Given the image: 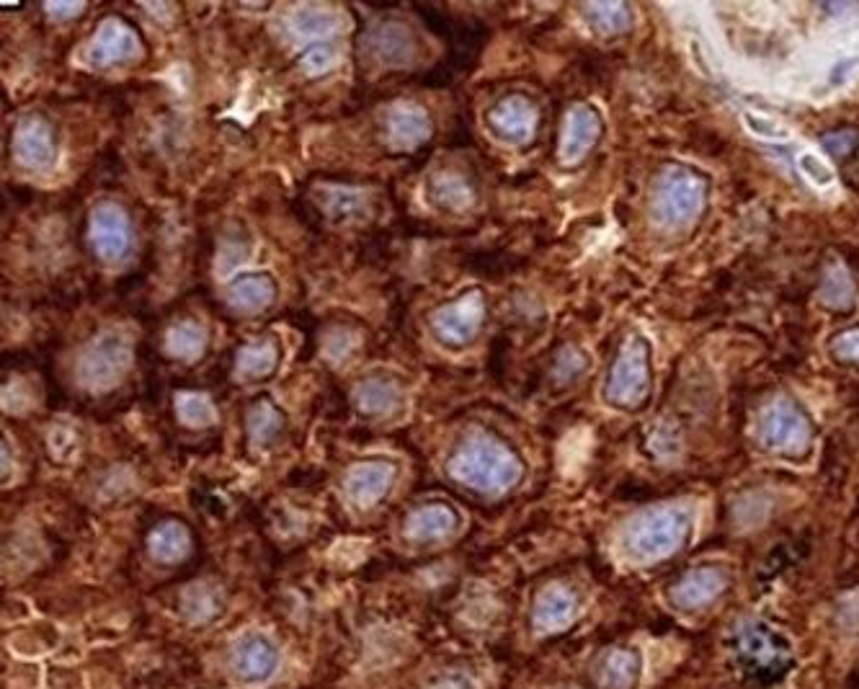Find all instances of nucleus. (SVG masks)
<instances>
[{
    "instance_id": "nucleus-37",
    "label": "nucleus",
    "mask_w": 859,
    "mask_h": 689,
    "mask_svg": "<svg viewBox=\"0 0 859 689\" xmlns=\"http://www.w3.org/2000/svg\"><path fill=\"white\" fill-rule=\"evenodd\" d=\"M800 168H803L815 183H828L834 179L832 168L823 166L819 158H813V155H803V158H800Z\"/></svg>"
},
{
    "instance_id": "nucleus-7",
    "label": "nucleus",
    "mask_w": 859,
    "mask_h": 689,
    "mask_svg": "<svg viewBox=\"0 0 859 689\" xmlns=\"http://www.w3.org/2000/svg\"><path fill=\"white\" fill-rule=\"evenodd\" d=\"M482 316H486L482 297L478 293H470L460 297V300L444 305L442 310H437L434 318H431V325H434L437 336L442 338L444 344L463 346L478 333Z\"/></svg>"
},
{
    "instance_id": "nucleus-38",
    "label": "nucleus",
    "mask_w": 859,
    "mask_h": 689,
    "mask_svg": "<svg viewBox=\"0 0 859 689\" xmlns=\"http://www.w3.org/2000/svg\"><path fill=\"white\" fill-rule=\"evenodd\" d=\"M431 689H478L475 687V681L470 677H465V674H446V677L437 679Z\"/></svg>"
},
{
    "instance_id": "nucleus-21",
    "label": "nucleus",
    "mask_w": 859,
    "mask_h": 689,
    "mask_svg": "<svg viewBox=\"0 0 859 689\" xmlns=\"http://www.w3.org/2000/svg\"><path fill=\"white\" fill-rule=\"evenodd\" d=\"M401 388L393 380L372 378L361 382L357 390V406L367 416H385L401 406Z\"/></svg>"
},
{
    "instance_id": "nucleus-6",
    "label": "nucleus",
    "mask_w": 859,
    "mask_h": 689,
    "mask_svg": "<svg viewBox=\"0 0 859 689\" xmlns=\"http://www.w3.org/2000/svg\"><path fill=\"white\" fill-rule=\"evenodd\" d=\"M127 365H130V344L124 333L106 331L77 359V380L91 390H106L124 378Z\"/></svg>"
},
{
    "instance_id": "nucleus-33",
    "label": "nucleus",
    "mask_w": 859,
    "mask_h": 689,
    "mask_svg": "<svg viewBox=\"0 0 859 689\" xmlns=\"http://www.w3.org/2000/svg\"><path fill=\"white\" fill-rule=\"evenodd\" d=\"M586 365H588V361H586V357L578 349H565L558 357V361H556V378H558V382L576 380L578 375L586 369Z\"/></svg>"
},
{
    "instance_id": "nucleus-26",
    "label": "nucleus",
    "mask_w": 859,
    "mask_h": 689,
    "mask_svg": "<svg viewBox=\"0 0 859 689\" xmlns=\"http://www.w3.org/2000/svg\"><path fill=\"white\" fill-rule=\"evenodd\" d=\"M166 346L176 359L191 361L204 352V346H207V333H204L202 325L194 323V321L176 323L174 329L168 331Z\"/></svg>"
},
{
    "instance_id": "nucleus-32",
    "label": "nucleus",
    "mask_w": 859,
    "mask_h": 689,
    "mask_svg": "<svg viewBox=\"0 0 859 689\" xmlns=\"http://www.w3.org/2000/svg\"><path fill=\"white\" fill-rule=\"evenodd\" d=\"M821 145L823 151L828 155H834L836 161H847L851 153H857L859 147V132L857 130H836V132H828L821 138Z\"/></svg>"
},
{
    "instance_id": "nucleus-22",
    "label": "nucleus",
    "mask_w": 859,
    "mask_h": 689,
    "mask_svg": "<svg viewBox=\"0 0 859 689\" xmlns=\"http://www.w3.org/2000/svg\"><path fill=\"white\" fill-rule=\"evenodd\" d=\"M429 197L442 210H467L473 204V189L457 174H437L429 183Z\"/></svg>"
},
{
    "instance_id": "nucleus-16",
    "label": "nucleus",
    "mask_w": 859,
    "mask_h": 689,
    "mask_svg": "<svg viewBox=\"0 0 859 689\" xmlns=\"http://www.w3.org/2000/svg\"><path fill=\"white\" fill-rule=\"evenodd\" d=\"M387 140L397 147H410L423 142L431 134V119L421 106L401 104L395 109L387 111L385 119Z\"/></svg>"
},
{
    "instance_id": "nucleus-13",
    "label": "nucleus",
    "mask_w": 859,
    "mask_h": 689,
    "mask_svg": "<svg viewBox=\"0 0 859 689\" xmlns=\"http://www.w3.org/2000/svg\"><path fill=\"white\" fill-rule=\"evenodd\" d=\"M13 153L24 168H47L55 161V138L41 119L28 117L13 134Z\"/></svg>"
},
{
    "instance_id": "nucleus-3",
    "label": "nucleus",
    "mask_w": 859,
    "mask_h": 689,
    "mask_svg": "<svg viewBox=\"0 0 859 689\" xmlns=\"http://www.w3.org/2000/svg\"><path fill=\"white\" fill-rule=\"evenodd\" d=\"M651 390V346L641 336H630L617 352L609 369L607 401L620 408L643 406Z\"/></svg>"
},
{
    "instance_id": "nucleus-23",
    "label": "nucleus",
    "mask_w": 859,
    "mask_h": 689,
    "mask_svg": "<svg viewBox=\"0 0 859 689\" xmlns=\"http://www.w3.org/2000/svg\"><path fill=\"white\" fill-rule=\"evenodd\" d=\"M821 302L834 310H849L857 300V287L842 264H832L821 280Z\"/></svg>"
},
{
    "instance_id": "nucleus-11",
    "label": "nucleus",
    "mask_w": 859,
    "mask_h": 689,
    "mask_svg": "<svg viewBox=\"0 0 859 689\" xmlns=\"http://www.w3.org/2000/svg\"><path fill=\"white\" fill-rule=\"evenodd\" d=\"M601 134V119L592 106L576 104L565 114L563 134H560V161L578 163L592 151Z\"/></svg>"
},
{
    "instance_id": "nucleus-4",
    "label": "nucleus",
    "mask_w": 859,
    "mask_h": 689,
    "mask_svg": "<svg viewBox=\"0 0 859 689\" xmlns=\"http://www.w3.org/2000/svg\"><path fill=\"white\" fill-rule=\"evenodd\" d=\"M759 439L769 452L800 458L811 450L813 426L790 397H775L759 414Z\"/></svg>"
},
{
    "instance_id": "nucleus-14",
    "label": "nucleus",
    "mask_w": 859,
    "mask_h": 689,
    "mask_svg": "<svg viewBox=\"0 0 859 689\" xmlns=\"http://www.w3.org/2000/svg\"><path fill=\"white\" fill-rule=\"evenodd\" d=\"M488 122H491L493 132L499 134V138L522 142V140H529L532 132H535L537 109L529 98L511 96L488 114Z\"/></svg>"
},
{
    "instance_id": "nucleus-12",
    "label": "nucleus",
    "mask_w": 859,
    "mask_h": 689,
    "mask_svg": "<svg viewBox=\"0 0 859 689\" xmlns=\"http://www.w3.org/2000/svg\"><path fill=\"white\" fill-rule=\"evenodd\" d=\"M395 478V467L385 460H369L354 467L346 478V496L357 509L374 507L390 491Z\"/></svg>"
},
{
    "instance_id": "nucleus-30",
    "label": "nucleus",
    "mask_w": 859,
    "mask_h": 689,
    "mask_svg": "<svg viewBox=\"0 0 859 689\" xmlns=\"http://www.w3.org/2000/svg\"><path fill=\"white\" fill-rule=\"evenodd\" d=\"M279 411L269 406V403H259V408H253L251 416H248V435H251L255 444L272 442V439L279 435Z\"/></svg>"
},
{
    "instance_id": "nucleus-29",
    "label": "nucleus",
    "mask_w": 859,
    "mask_h": 689,
    "mask_svg": "<svg viewBox=\"0 0 859 689\" xmlns=\"http://www.w3.org/2000/svg\"><path fill=\"white\" fill-rule=\"evenodd\" d=\"M584 11L592 24L607 34L624 32L630 26V9L624 3H588Z\"/></svg>"
},
{
    "instance_id": "nucleus-28",
    "label": "nucleus",
    "mask_w": 859,
    "mask_h": 689,
    "mask_svg": "<svg viewBox=\"0 0 859 689\" xmlns=\"http://www.w3.org/2000/svg\"><path fill=\"white\" fill-rule=\"evenodd\" d=\"M181 605L183 615H187L191 622H207L219 613V594L207 584H199L183 594Z\"/></svg>"
},
{
    "instance_id": "nucleus-10",
    "label": "nucleus",
    "mask_w": 859,
    "mask_h": 689,
    "mask_svg": "<svg viewBox=\"0 0 859 689\" xmlns=\"http://www.w3.org/2000/svg\"><path fill=\"white\" fill-rule=\"evenodd\" d=\"M140 52V41L138 34L132 32L124 21L119 19H106L98 32L94 34L88 47V60L98 68L106 66H117V62L132 60Z\"/></svg>"
},
{
    "instance_id": "nucleus-35",
    "label": "nucleus",
    "mask_w": 859,
    "mask_h": 689,
    "mask_svg": "<svg viewBox=\"0 0 859 689\" xmlns=\"http://www.w3.org/2000/svg\"><path fill=\"white\" fill-rule=\"evenodd\" d=\"M336 60H338L336 47H323V49H312V52L302 60V66L308 73H325V70L336 66Z\"/></svg>"
},
{
    "instance_id": "nucleus-17",
    "label": "nucleus",
    "mask_w": 859,
    "mask_h": 689,
    "mask_svg": "<svg viewBox=\"0 0 859 689\" xmlns=\"http://www.w3.org/2000/svg\"><path fill=\"white\" fill-rule=\"evenodd\" d=\"M369 55L380 66H406L414 57V37L397 24L378 26L367 39Z\"/></svg>"
},
{
    "instance_id": "nucleus-5",
    "label": "nucleus",
    "mask_w": 859,
    "mask_h": 689,
    "mask_svg": "<svg viewBox=\"0 0 859 689\" xmlns=\"http://www.w3.org/2000/svg\"><path fill=\"white\" fill-rule=\"evenodd\" d=\"M690 532V514L681 509H658L641 516L628 530V550L643 560L669 556L684 543Z\"/></svg>"
},
{
    "instance_id": "nucleus-25",
    "label": "nucleus",
    "mask_w": 859,
    "mask_h": 689,
    "mask_svg": "<svg viewBox=\"0 0 859 689\" xmlns=\"http://www.w3.org/2000/svg\"><path fill=\"white\" fill-rule=\"evenodd\" d=\"M276 361H279V349L274 341H259V344L246 346L238 357V375L246 380L266 378L269 372H274Z\"/></svg>"
},
{
    "instance_id": "nucleus-15",
    "label": "nucleus",
    "mask_w": 859,
    "mask_h": 689,
    "mask_svg": "<svg viewBox=\"0 0 859 689\" xmlns=\"http://www.w3.org/2000/svg\"><path fill=\"white\" fill-rule=\"evenodd\" d=\"M344 28V16L329 5H297L287 16V32L295 39H329Z\"/></svg>"
},
{
    "instance_id": "nucleus-18",
    "label": "nucleus",
    "mask_w": 859,
    "mask_h": 689,
    "mask_svg": "<svg viewBox=\"0 0 859 689\" xmlns=\"http://www.w3.org/2000/svg\"><path fill=\"white\" fill-rule=\"evenodd\" d=\"M457 530V514L444 503H429L418 509L406 522V537L414 543H431V539H444L454 535Z\"/></svg>"
},
{
    "instance_id": "nucleus-34",
    "label": "nucleus",
    "mask_w": 859,
    "mask_h": 689,
    "mask_svg": "<svg viewBox=\"0 0 859 689\" xmlns=\"http://www.w3.org/2000/svg\"><path fill=\"white\" fill-rule=\"evenodd\" d=\"M832 352L842 361H859V329L844 331L832 341Z\"/></svg>"
},
{
    "instance_id": "nucleus-36",
    "label": "nucleus",
    "mask_w": 859,
    "mask_h": 689,
    "mask_svg": "<svg viewBox=\"0 0 859 689\" xmlns=\"http://www.w3.org/2000/svg\"><path fill=\"white\" fill-rule=\"evenodd\" d=\"M361 207H365V199H361L359 194H354V191H341V194H333L331 202H329V210L333 212V215H341V217L354 215V212H359Z\"/></svg>"
},
{
    "instance_id": "nucleus-31",
    "label": "nucleus",
    "mask_w": 859,
    "mask_h": 689,
    "mask_svg": "<svg viewBox=\"0 0 859 689\" xmlns=\"http://www.w3.org/2000/svg\"><path fill=\"white\" fill-rule=\"evenodd\" d=\"M176 411H179L181 421L189 426H210L217 418L212 403L199 393H181L176 397Z\"/></svg>"
},
{
    "instance_id": "nucleus-39",
    "label": "nucleus",
    "mask_w": 859,
    "mask_h": 689,
    "mask_svg": "<svg viewBox=\"0 0 859 689\" xmlns=\"http://www.w3.org/2000/svg\"><path fill=\"white\" fill-rule=\"evenodd\" d=\"M81 11H83L81 3H49L47 5L49 16H75V13H81Z\"/></svg>"
},
{
    "instance_id": "nucleus-9",
    "label": "nucleus",
    "mask_w": 859,
    "mask_h": 689,
    "mask_svg": "<svg viewBox=\"0 0 859 689\" xmlns=\"http://www.w3.org/2000/svg\"><path fill=\"white\" fill-rule=\"evenodd\" d=\"M91 243L104 261H119L130 248V223L117 204H98L91 215Z\"/></svg>"
},
{
    "instance_id": "nucleus-24",
    "label": "nucleus",
    "mask_w": 859,
    "mask_h": 689,
    "mask_svg": "<svg viewBox=\"0 0 859 689\" xmlns=\"http://www.w3.org/2000/svg\"><path fill=\"white\" fill-rule=\"evenodd\" d=\"M189 548H191L189 532L176 522L160 524L151 537V556L155 560H160V563H176V560L187 556Z\"/></svg>"
},
{
    "instance_id": "nucleus-2",
    "label": "nucleus",
    "mask_w": 859,
    "mask_h": 689,
    "mask_svg": "<svg viewBox=\"0 0 859 689\" xmlns=\"http://www.w3.org/2000/svg\"><path fill=\"white\" fill-rule=\"evenodd\" d=\"M707 202V183L700 174L681 166H666L653 191V212L664 227L697 223Z\"/></svg>"
},
{
    "instance_id": "nucleus-19",
    "label": "nucleus",
    "mask_w": 859,
    "mask_h": 689,
    "mask_svg": "<svg viewBox=\"0 0 859 689\" xmlns=\"http://www.w3.org/2000/svg\"><path fill=\"white\" fill-rule=\"evenodd\" d=\"M276 284L269 274H243L227 289L232 308L243 312H259L274 302Z\"/></svg>"
},
{
    "instance_id": "nucleus-8",
    "label": "nucleus",
    "mask_w": 859,
    "mask_h": 689,
    "mask_svg": "<svg viewBox=\"0 0 859 689\" xmlns=\"http://www.w3.org/2000/svg\"><path fill=\"white\" fill-rule=\"evenodd\" d=\"M279 664V653H276L274 643L269 641L264 633H243L232 645L230 666L232 674L246 685H259L266 681L276 672Z\"/></svg>"
},
{
    "instance_id": "nucleus-1",
    "label": "nucleus",
    "mask_w": 859,
    "mask_h": 689,
    "mask_svg": "<svg viewBox=\"0 0 859 689\" xmlns=\"http://www.w3.org/2000/svg\"><path fill=\"white\" fill-rule=\"evenodd\" d=\"M446 467L452 478L486 494L509 491L522 478L520 458L491 435L465 437Z\"/></svg>"
},
{
    "instance_id": "nucleus-20",
    "label": "nucleus",
    "mask_w": 859,
    "mask_h": 689,
    "mask_svg": "<svg viewBox=\"0 0 859 689\" xmlns=\"http://www.w3.org/2000/svg\"><path fill=\"white\" fill-rule=\"evenodd\" d=\"M576 615V599L563 586H550L539 594L535 607V622L539 630H558Z\"/></svg>"
},
{
    "instance_id": "nucleus-27",
    "label": "nucleus",
    "mask_w": 859,
    "mask_h": 689,
    "mask_svg": "<svg viewBox=\"0 0 859 689\" xmlns=\"http://www.w3.org/2000/svg\"><path fill=\"white\" fill-rule=\"evenodd\" d=\"M723 589V577L718 571H709V568H702V571H694L677 586V596L684 605H702V602L713 599Z\"/></svg>"
}]
</instances>
